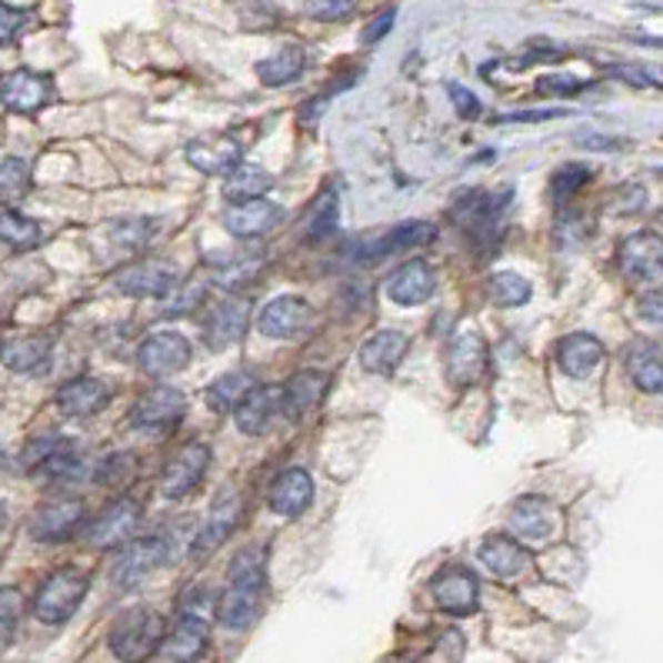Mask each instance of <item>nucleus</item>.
<instances>
[{
	"mask_svg": "<svg viewBox=\"0 0 663 663\" xmlns=\"http://www.w3.org/2000/svg\"><path fill=\"white\" fill-rule=\"evenodd\" d=\"M267 596V550L263 546H247L233 556V566L227 573V586L217 600V620L227 630H247Z\"/></svg>",
	"mask_w": 663,
	"mask_h": 663,
	"instance_id": "obj_1",
	"label": "nucleus"
},
{
	"mask_svg": "<svg viewBox=\"0 0 663 663\" xmlns=\"http://www.w3.org/2000/svg\"><path fill=\"white\" fill-rule=\"evenodd\" d=\"M167 640V620L150 606H130L123 610L110 626V653L123 663H143L150 660Z\"/></svg>",
	"mask_w": 663,
	"mask_h": 663,
	"instance_id": "obj_2",
	"label": "nucleus"
},
{
	"mask_svg": "<svg viewBox=\"0 0 663 663\" xmlns=\"http://www.w3.org/2000/svg\"><path fill=\"white\" fill-rule=\"evenodd\" d=\"M87 590H90V580L83 570L60 566L40 583V590L33 596V616L40 623H67L77 613V606L83 603Z\"/></svg>",
	"mask_w": 663,
	"mask_h": 663,
	"instance_id": "obj_3",
	"label": "nucleus"
},
{
	"mask_svg": "<svg viewBox=\"0 0 663 663\" xmlns=\"http://www.w3.org/2000/svg\"><path fill=\"white\" fill-rule=\"evenodd\" d=\"M616 263L630 280L663 283V237L653 230H636L623 237L616 250Z\"/></svg>",
	"mask_w": 663,
	"mask_h": 663,
	"instance_id": "obj_4",
	"label": "nucleus"
},
{
	"mask_svg": "<svg viewBox=\"0 0 663 663\" xmlns=\"http://www.w3.org/2000/svg\"><path fill=\"white\" fill-rule=\"evenodd\" d=\"M83 516H87L83 500H77V496H53V500L40 503L37 513L30 516V536L40 540V543L70 540L80 530Z\"/></svg>",
	"mask_w": 663,
	"mask_h": 663,
	"instance_id": "obj_5",
	"label": "nucleus"
},
{
	"mask_svg": "<svg viewBox=\"0 0 663 663\" xmlns=\"http://www.w3.org/2000/svg\"><path fill=\"white\" fill-rule=\"evenodd\" d=\"M170 556V543L153 533V536H140V540H130L120 553H117V563H113V583L117 586H133L140 583L147 573H153L157 566H163Z\"/></svg>",
	"mask_w": 663,
	"mask_h": 663,
	"instance_id": "obj_6",
	"label": "nucleus"
},
{
	"mask_svg": "<svg viewBox=\"0 0 663 663\" xmlns=\"http://www.w3.org/2000/svg\"><path fill=\"white\" fill-rule=\"evenodd\" d=\"M137 363L147 376H170L190 363V343L177 330H157L140 343Z\"/></svg>",
	"mask_w": 663,
	"mask_h": 663,
	"instance_id": "obj_7",
	"label": "nucleus"
},
{
	"mask_svg": "<svg viewBox=\"0 0 663 663\" xmlns=\"http://www.w3.org/2000/svg\"><path fill=\"white\" fill-rule=\"evenodd\" d=\"M183 413H187V396H183L180 390H173V386H153V390H147V393L133 403L130 420H133V426H140V430L160 433V430L177 426V423L183 420Z\"/></svg>",
	"mask_w": 663,
	"mask_h": 663,
	"instance_id": "obj_8",
	"label": "nucleus"
},
{
	"mask_svg": "<svg viewBox=\"0 0 663 663\" xmlns=\"http://www.w3.org/2000/svg\"><path fill=\"white\" fill-rule=\"evenodd\" d=\"M137 520H140V503L123 496L117 503H110L87 530H83V540L93 546V550H110V546H120L123 540L133 536L137 530Z\"/></svg>",
	"mask_w": 663,
	"mask_h": 663,
	"instance_id": "obj_9",
	"label": "nucleus"
},
{
	"mask_svg": "<svg viewBox=\"0 0 663 663\" xmlns=\"http://www.w3.org/2000/svg\"><path fill=\"white\" fill-rule=\"evenodd\" d=\"M430 593L436 600L440 610L453 613V616H466L476 610V600H480V586H476V576L466 570V566H443L433 583H430Z\"/></svg>",
	"mask_w": 663,
	"mask_h": 663,
	"instance_id": "obj_10",
	"label": "nucleus"
},
{
	"mask_svg": "<svg viewBox=\"0 0 663 663\" xmlns=\"http://www.w3.org/2000/svg\"><path fill=\"white\" fill-rule=\"evenodd\" d=\"M313 320V310L303 297H293V293H283L277 300H270L260 317H257V330L263 336H273V340H290L297 333H303Z\"/></svg>",
	"mask_w": 663,
	"mask_h": 663,
	"instance_id": "obj_11",
	"label": "nucleus"
},
{
	"mask_svg": "<svg viewBox=\"0 0 663 663\" xmlns=\"http://www.w3.org/2000/svg\"><path fill=\"white\" fill-rule=\"evenodd\" d=\"M207 640H210L207 616H203L197 606H190V610H180V616H177L173 626L167 630L163 653H167L173 663H193V660L203 656Z\"/></svg>",
	"mask_w": 663,
	"mask_h": 663,
	"instance_id": "obj_12",
	"label": "nucleus"
},
{
	"mask_svg": "<svg viewBox=\"0 0 663 663\" xmlns=\"http://www.w3.org/2000/svg\"><path fill=\"white\" fill-rule=\"evenodd\" d=\"M283 413V386L280 383H253L233 410V420L243 433H263L273 416Z\"/></svg>",
	"mask_w": 663,
	"mask_h": 663,
	"instance_id": "obj_13",
	"label": "nucleus"
},
{
	"mask_svg": "<svg viewBox=\"0 0 663 663\" xmlns=\"http://www.w3.org/2000/svg\"><path fill=\"white\" fill-rule=\"evenodd\" d=\"M207 466H210V446H207V443H187V446L163 466V476H160L163 496H170V500L187 496V493L203 480Z\"/></svg>",
	"mask_w": 663,
	"mask_h": 663,
	"instance_id": "obj_14",
	"label": "nucleus"
},
{
	"mask_svg": "<svg viewBox=\"0 0 663 663\" xmlns=\"http://www.w3.org/2000/svg\"><path fill=\"white\" fill-rule=\"evenodd\" d=\"M486 370V340L476 330H463L446 346V376L456 386H470Z\"/></svg>",
	"mask_w": 663,
	"mask_h": 663,
	"instance_id": "obj_15",
	"label": "nucleus"
},
{
	"mask_svg": "<svg viewBox=\"0 0 663 663\" xmlns=\"http://www.w3.org/2000/svg\"><path fill=\"white\" fill-rule=\"evenodd\" d=\"M50 97H53V83H50V77H43L37 70H13L0 90V100L17 113H33L43 103H50Z\"/></svg>",
	"mask_w": 663,
	"mask_h": 663,
	"instance_id": "obj_16",
	"label": "nucleus"
},
{
	"mask_svg": "<svg viewBox=\"0 0 663 663\" xmlns=\"http://www.w3.org/2000/svg\"><path fill=\"white\" fill-rule=\"evenodd\" d=\"M187 160L200 170V173H210V177H227L230 170H237L243 163V150L237 140L230 137H200L187 147Z\"/></svg>",
	"mask_w": 663,
	"mask_h": 663,
	"instance_id": "obj_17",
	"label": "nucleus"
},
{
	"mask_svg": "<svg viewBox=\"0 0 663 663\" xmlns=\"http://www.w3.org/2000/svg\"><path fill=\"white\" fill-rule=\"evenodd\" d=\"M107 400H110V390H107V383L103 380H97V376H73V380H67L60 390H57V406H60V413H67V416H93V413H100L103 406H107Z\"/></svg>",
	"mask_w": 663,
	"mask_h": 663,
	"instance_id": "obj_18",
	"label": "nucleus"
},
{
	"mask_svg": "<svg viewBox=\"0 0 663 663\" xmlns=\"http://www.w3.org/2000/svg\"><path fill=\"white\" fill-rule=\"evenodd\" d=\"M313 500V480L307 470H283L273 483H270V493H267V503L273 513L280 516H300Z\"/></svg>",
	"mask_w": 663,
	"mask_h": 663,
	"instance_id": "obj_19",
	"label": "nucleus"
},
{
	"mask_svg": "<svg viewBox=\"0 0 663 663\" xmlns=\"http://www.w3.org/2000/svg\"><path fill=\"white\" fill-rule=\"evenodd\" d=\"M510 530L513 540L526 543H546L553 533V510L543 496H520L510 510Z\"/></svg>",
	"mask_w": 663,
	"mask_h": 663,
	"instance_id": "obj_20",
	"label": "nucleus"
},
{
	"mask_svg": "<svg viewBox=\"0 0 663 663\" xmlns=\"http://www.w3.org/2000/svg\"><path fill=\"white\" fill-rule=\"evenodd\" d=\"M327 373L320 370H300L283 383V413L290 420H303L307 413H313L323 403L327 393Z\"/></svg>",
	"mask_w": 663,
	"mask_h": 663,
	"instance_id": "obj_21",
	"label": "nucleus"
},
{
	"mask_svg": "<svg viewBox=\"0 0 663 663\" xmlns=\"http://www.w3.org/2000/svg\"><path fill=\"white\" fill-rule=\"evenodd\" d=\"M430 293H433V270L426 260H406L386 280V297L400 307H420Z\"/></svg>",
	"mask_w": 663,
	"mask_h": 663,
	"instance_id": "obj_22",
	"label": "nucleus"
},
{
	"mask_svg": "<svg viewBox=\"0 0 663 663\" xmlns=\"http://www.w3.org/2000/svg\"><path fill=\"white\" fill-rule=\"evenodd\" d=\"M600 360H603V343L590 333H566L556 343V363L573 380L590 376L600 366Z\"/></svg>",
	"mask_w": 663,
	"mask_h": 663,
	"instance_id": "obj_23",
	"label": "nucleus"
},
{
	"mask_svg": "<svg viewBox=\"0 0 663 663\" xmlns=\"http://www.w3.org/2000/svg\"><path fill=\"white\" fill-rule=\"evenodd\" d=\"M476 556H480V563H483L493 576H500V580H513V576H520V573L530 566V553H526L523 543L513 540V536H486V540L480 543Z\"/></svg>",
	"mask_w": 663,
	"mask_h": 663,
	"instance_id": "obj_24",
	"label": "nucleus"
},
{
	"mask_svg": "<svg viewBox=\"0 0 663 663\" xmlns=\"http://www.w3.org/2000/svg\"><path fill=\"white\" fill-rule=\"evenodd\" d=\"M177 283V270L163 263H137L117 273V287L127 297H167Z\"/></svg>",
	"mask_w": 663,
	"mask_h": 663,
	"instance_id": "obj_25",
	"label": "nucleus"
},
{
	"mask_svg": "<svg viewBox=\"0 0 663 663\" xmlns=\"http://www.w3.org/2000/svg\"><path fill=\"white\" fill-rule=\"evenodd\" d=\"M626 373L636 390L663 393V346L653 340H636L626 350Z\"/></svg>",
	"mask_w": 663,
	"mask_h": 663,
	"instance_id": "obj_26",
	"label": "nucleus"
},
{
	"mask_svg": "<svg viewBox=\"0 0 663 663\" xmlns=\"http://www.w3.org/2000/svg\"><path fill=\"white\" fill-rule=\"evenodd\" d=\"M406 353V336L400 330H376L360 343V366L366 373H393Z\"/></svg>",
	"mask_w": 663,
	"mask_h": 663,
	"instance_id": "obj_27",
	"label": "nucleus"
},
{
	"mask_svg": "<svg viewBox=\"0 0 663 663\" xmlns=\"http://www.w3.org/2000/svg\"><path fill=\"white\" fill-rule=\"evenodd\" d=\"M0 363L17 370V373H43L50 363V336L43 333H27L13 336L0 346Z\"/></svg>",
	"mask_w": 663,
	"mask_h": 663,
	"instance_id": "obj_28",
	"label": "nucleus"
},
{
	"mask_svg": "<svg viewBox=\"0 0 663 663\" xmlns=\"http://www.w3.org/2000/svg\"><path fill=\"white\" fill-rule=\"evenodd\" d=\"M247 317H250V307L247 300H223L213 307L210 320L203 323V336L210 346H230L237 343L243 333H247Z\"/></svg>",
	"mask_w": 663,
	"mask_h": 663,
	"instance_id": "obj_29",
	"label": "nucleus"
},
{
	"mask_svg": "<svg viewBox=\"0 0 663 663\" xmlns=\"http://www.w3.org/2000/svg\"><path fill=\"white\" fill-rule=\"evenodd\" d=\"M513 200V190L510 187H500V190H493V193H466L460 203H456V210H453V220L456 223H463L466 230H483L486 223H493L500 213H503V207Z\"/></svg>",
	"mask_w": 663,
	"mask_h": 663,
	"instance_id": "obj_30",
	"label": "nucleus"
},
{
	"mask_svg": "<svg viewBox=\"0 0 663 663\" xmlns=\"http://www.w3.org/2000/svg\"><path fill=\"white\" fill-rule=\"evenodd\" d=\"M280 210L267 200H247V203H233L223 210V227L233 237H260L277 223Z\"/></svg>",
	"mask_w": 663,
	"mask_h": 663,
	"instance_id": "obj_31",
	"label": "nucleus"
},
{
	"mask_svg": "<svg viewBox=\"0 0 663 663\" xmlns=\"http://www.w3.org/2000/svg\"><path fill=\"white\" fill-rule=\"evenodd\" d=\"M240 513H243V500H240L237 493H230V496L217 500V503H213V510H210V516H207V523L200 526V536H197L193 550H197V553H207V550L220 546V543L237 530Z\"/></svg>",
	"mask_w": 663,
	"mask_h": 663,
	"instance_id": "obj_32",
	"label": "nucleus"
},
{
	"mask_svg": "<svg viewBox=\"0 0 663 663\" xmlns=\"http://www.w3.org/2000/svg\"><path fill=\"white\" fill-rule=\"evenodd\" d=\"M303 67H307V53H303V47H280L277 53H270V57H263L260 63H257V77H260V83H267V87H283V83H290V80H297L300 73H303Z\"/></svg>",
	"mask_w": 663,
	"mask_h": 663,
	"instance_id": "obj_33",
	"label": "nucleus"
},
{
	"mask_svg": "<svg viewBox=\"0 0 663 663\" xmlns=\"http://www.w3.org/2000/svg\"><path fill=\"white\" fill-rule=\"evenodd\" d=\"M270 187H273V177H270L263 167H257V163H240L237 170L227 173L223 193H227L233 203H247V200H260Z\"/></svg>",
	"mask_w": 663,
	"mask_h": 663,
	"instance_id": "obj_34",
	"label": "nucleus"
},
{
	"mask_svg": "<svg viewBox=\"0 0 663 663\" xmlns=\"http://www.w3.org/2000/svg\"><path fill=\"white\" fill-rule=\"evenodd\" d=\"M433 237V223L426 220H406L393 230H386L373 247H370V257H386V253H396L403 247H416V243H426Z\"/></svg>",
	"mask_w": 663,
	"mask_h": 663,
	"instance_id": "obj_35",
	"label": "nucleus"
},
{
	"mask_svg": "<svg viewBox=\"0 0 663 663\" xmlns=\"http://www.w3.org/2000/svg\"><path fill=\"white\" fill-rule=\"evenodd\" d=\"M0 243L13 250H33L40 243V223L17 210H0Z\"/></svg>",
	"mask_w": 663,
	"mask_h": 663,
	"instance_id": "obj_36",
	"label": "nucleus"
},
{
	"mask_svg": "<svg viewBox=\"0 0 663 663\" xmlns=\"http://www.w3.org/2000/svg\"><path fill=\"white\" fill-rule=\"evenodd\" d=\"M253 383L247 380V373H223L217 376L210 386H207V406L213 413H223V410H237V403L243 400V393L250 390Z\"/></svg>",
	"mask_w": 663,
	"mask_h": 663,
	"instance_id": "obj_37",
	"label": "nucleus"
},
{
	"mask_svg": "<svg viewBox=\"0 0 663 663\" xmlns=\"http://www.w3.org/2000/svg\"><path fill=\"white\" fill-rule=\"evenodd\" d=\"M30 190V163L23 157H0V200L17 203Z\"/></svg>",
	"mask_w": 663,
	"mask_h": 663,
	"instance_id": "obj_38",
	"label": "nucleus"
},
{
	"mask_svg": "<svg viewBox=\"0 0 663 663\" xmlns=\"http://www.w3.org/2000/svg\"><path fill=\"white\" fill-rule=\"evenodd\" d=\"M490 297L500 307H523L530 300V283H526V277H520L513 270H500L490 277Z\"/></svg>",
	"mask_w": 663,
	"mask_h": 663,
	"instance_id": "obj_39",
	"label": "nucleus"
},
{
	"mask_svg": "<svg viewBox=\"0 0 663 663\" xmlns=\"http://www.w3.org/2000/svg\"><path fill=\"white\" fill-rule=\"evenodd\" d=\"M606 73L630 87H656L663 90V63H610Z\"/></svg>",
	"mask_w": 663,
	"mask_h": 663,
	"instance_id": "obj_40",
	"label": "nucleus"
},
{
	"mask_svg": "<svg viewBox=\"0 0 663 663\" xmlns=\"http://www.w3.org/2000/svg\"><path fill=\"white\" fill-rule=\"evenodd\" d=\"M333 227H336V193L327 190V193L317 200V207L310 210V217H307V237H310V240H320V237H327Z\"/></svg>",
	"mask_w": 663,
	"mask_h": 663,
	"instance_id": "obj_41",
	"label": "nucleus"
},
{
	"mask_svg": "<svg viewBox=\"0 0 663 663\" xmlns=\"http://www.w3.org/2000/svg\"><path fill=\"white\" fill-rule=\"evenodd\" d=\"M590 177H593V173H590L586 163H563V167L550 177V190H553L556 200H566V197H573Z\"/></svg>",
	"mask_w": 663,
	"mask_h": 663,
	"instance_id": "obj_42",
	"label": "nucleus"
},
{
	"mask_svg": "<svg viewBox=\"0 0 663 663\" xmlns=\"http://www.w3.org/2000/svg\"><path fill=\"white\" fill-rule=\"evenodd\" d=\"M23 616V593L17 586H0V636H10Z\"/></svg>",
	"mask_w": 663,
	"mask_h": 663,
	"instance_id": "obj_43",
	"label": "nucleus"
},
{
	"mask_svg": "<svg viewBox=\"0 0 663 663\" xmlns=\"http://www.w3.org/2000/svg\"><path fill=\"white\" fill-rule=\"evenodd\" d=\"M586 90V80L580 77H570V73H546V77H536V93H546V97H573Z\"/></svg>",
	"mask_w": 663,
	"mask_h": 663,
	"instance_id": "obj_44",
	"label": "nucleus"
},
{
	"mask_svg": "<svg viewBox=\"0 0 663 663\" xmlns=\"http://www.w3.org/2000/svg\"><path fill=\"white\" fill-rule=\"evenodd\" d=\"M60 443H63L60 436H37V440H30L27 450H23V466H27V470H40V466L57 453Z\"/></svg>",
	"mask_w": 663,
	"mask_h": 663,
	"instance_id": "obj_45",
	"label": "nucleus"
},
{
	"mask_svg": "<svg viewBox=\"0 0 663 663\" xmlns=\"http://www.w3.org/2000/svg\"><path fill=\"white\" fill-rule=\"evenodd\" d=\"M23 23H27V10L10 7V3H0V47H3V43H13L17 33L23 30Z\"/></svg>",
	"mask_w": 663,
	"mask_h": 663,
	"instance_id": "obj_46",
	"label": "nucleus"
},
{
	"mask_svg": "<svg viewBox=\"0 0 663 663\" xmlns=\"http://www.w3.org/2000/svg\"><path fill=\"white\" fill-rule=\"evenodd\" d=\"M356 7V0H307V13L317 20H340Z\"/></svg>",
	"mask_w": 663,
	"mask_h": 663,
	"instance_id": "obj_47",
	"label": "nucleus"
},
{
	"mask_svg": "<svg viewBox=\"0 0 663 663\" xmlns=\"http://www.w3.org/2000/svg\"><path fill=\"white\" fill-rule=\"evenodd\" d=\"M636 313H640L646 323H660V327H663V287L646 290V293L636 300Z\"/></svg>",
	"mask_w": 663,
	"mask_h": 663,
	"instance_id": "obj_48",
	"label": "nucleus"
},
{
	"mask_svg": "<svg viewBox=\"0 0 663 663\" xmlns=\"http://www.w3.org/2000/svg\"><path fill=\"white\" fill-rule=\"evenodd\" d=\"M393 20H396V10L393 7H386L380 17H373L366 27H363V33H360V40L363 43H376V40H383L386 33H390V27H393Z\"/></svg>",
	"mask_w": 663,
	"mask_h": 663,
	"instance_id": "obj_49",
	"label": "nucleus"
},
{
	"mask_svg": "<svg viewBox=\"0 0 663 663\" xmlns=\"http://www.w3.org/2000/svg\"><path fill=\"white\" fill-rule=\"evenodd\" d=\"M446 93H450L453 107L460 110V117H480V100H476L466 87H460V83H446Z\"/></svg>",
	"mask_w": 663,
	"mask_h": 663,
	"instance_id": "obj_50",
	"label": "nucleus"
},
{
	"mask_svg": "<svg viewBox=\"0 0 663 663\" xmlns=\"http://www.w3.org/2000/svg\"><path fill=\"white\" fill-rule=\"evenodd\" d=\"M150 230H153V223H150V220H127V223H120L113 233L120 237V243L137 247V243H143V240L150 237Z\"/></svg>",
	"mask_w": 663,
	"mask_h": 663,
	"instance_id": "obj_51",
	"label": "nucleus"
},
{
	"mask_svg": "<svg viewBox=\"0 0 663 663\" xmlns=\"http://www.w3.org/2000/svg\"><path fill=\"white\" fill-rule=\"evenodd\" d=\"M566 110H520V113H503L500 123H533V120H553L563 117Z\"/></svg>",
	"mask_w": 663,
	"mask_h": 663,
	"instance_id": "obj_52",
	"label": "nucleus"
},
{
	"mask_svg": "<svg viewBox=\"0 0 663 663\" xmlns=\"http://www.w3.org/2000/svg\"><path fill=\"white\" fill-rule=\"evenodd\" d=\"M576 143L586 147V150H623V147H630L626 140H616V137H606V133H590V137H580Z\"/></svg>",
	"mask_w": 663,
	"mask_h": 663,
	"instance_id": "obj_53",
	"label": "nucleus"
},
{
	"mask_svg": "<svg viewBox=\"0 0 663 663\" xmlns=\"http://www.w3.org/2000/svg\"><path fill=\"white\" fill-rule=\"evenodd\" d=\"M3 523H7V506H3V500H0V530H3Z\"/></svg>",
	"mask_w": 663,
	"mask_h": 663,
	"instance_id": "obj_54",
	"label": "nucleus"
},
{
	"mask_svg": "<svg viewBox=\"0 0 663 663\" xmlns=\"http://www.w3.org/2000/svg\"><path fill=\"white\" fill-rule=\"evenodd\" d=\"M386 663H400V660H386Z\"/></svg>",
	"mask_w": 663,
	"mask_h": 663,
	"instance_id": "obj_55",
	"label": "nucleus"
},
{
	"mask_svg": "<svg viewBox=\"0 0 663 663\" xmlns=\"http://www.w3.org/2000/svg\"><path fill=\"white\" fill-rule=\"evenodd\" d=\"M660 223H663V213H660Z\"/></svg>",
	"mask_w": 663,
	"mask_h": 663,
	"instance_id": "obj_56",
	"label": "nucleus"
},
{
	"mask_svg": "<svg viewBox=\"0 0 663 663\" xmlns=\"http://www.w3.org/2000/svg\"><path fill=\"white\" fill-rule=\"evenodd\" d=\"M0 90H3V83H0Z\"/></svg>",
	"mask_w": 663,
	"mask_h": 663,
	"instance_id": "obj_57",
	"label": "nucleus"
}]
</instances>
